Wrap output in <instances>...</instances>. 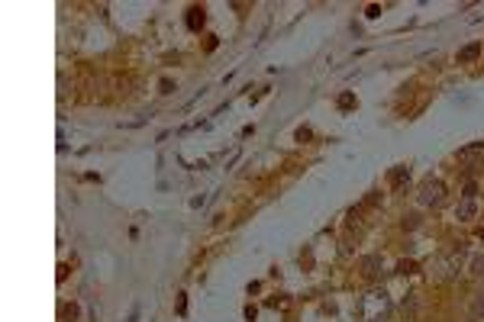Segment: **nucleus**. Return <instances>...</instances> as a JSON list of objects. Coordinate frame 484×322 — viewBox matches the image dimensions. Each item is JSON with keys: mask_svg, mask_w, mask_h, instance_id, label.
Here are the masks:
<instances>
[{"mask_svg": "<svg viewBox=\"0 0 484 322\" xmlns=\"http://www.w3.org/2000/svg\"><path fill=\"white\" fill-rule=\"evenodd\" d=\"M475 316H484V293H475Z\"/></svg>", "mask_w": 484, "mask_h": 322, "instance_id": "nucleus-6", "label": "nucleus"}, {"mask_svg": "<svg viewBox=\"0 0 484 322\" xmlns=\"http://www.w3.org/2000/svg\"><path fill=\"white\" fill-rule=\"evenodd\" d=\"M459 216H461V219L475 216V203H471V200H465V203H461V209H459Z\"/></svg>", "mask_w": 484, "mask_h": 322, "instance_id": "nucleus-5", "label": "nucleus"}, {"mask_svg": "<svg viewBox=\"0 0 484 322\" xmlns=\"http://www.w3.org/2000/svg\"><path fill=\"white\" fill-rule=\"evenodd\" d=\"M471 274H484V258H475V264H471Z\"/></svg>", "mask_w": 484, "mask_h": 322, "instance_id": "nucleus-7", "label": "nucleus"}, {"mask_svg": "<svg viewBox=\"0 0 484 322\" xmlns=\"http://www.w3.org/2000/svg\"><path fill=\"white\" fill-rule=\"evenodd\" d=\"M423 207H439L442 203V184L439 181H430V184H423V197H420Z\"/></svg>", "mask_w": 484, "mask_h": 322, "instance_id": "nucleus-1", "label": "nucleus"}, {"mask_svg": "<svg viewBox=\"0 0 484 322\" xmlns=\"http://www.w3.org/2000/svg\"><path fill=\"white\" fill-rule=\"evenodd\" d=\"M200 23H204V10L194 7V10H191V16H187V26H191V29H200Z\"/></svg>", "mask_w": 484, "mask_h": 322, "instance_id": "nucleus-4", "label": "nucleus"}, {"mask_svg": "<svg viewBox=\"0 0 484 322\" xmlns=\"http://www.w3.org/2000/svg\"><path fill=\"white\" fill-rule=\"evenodd\" d=\"M471 158H484V142H478V145L461 148L459 152V161H471Z\"/></svg>", "mask_w": 484, "mask_h": 322, "instance_id": "nucleus-2", "label": "nucleus"}, {"mask_svg": "<svg viewBox=\"0 0 484 322\" xmlns=\"http://www.w3.org/2000/svg\"><path fill=\"white\" fill-rule=\"evenodd\" d=\"M478 52H481V46H478V42H475V46H468V48H461V52H459V62H475Z\"/></svg>", "mask_w": 484, "mask_h": 322, "instance_id": "nucleus-3", "label": "nucleus"}]
</instances>
